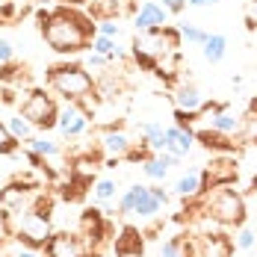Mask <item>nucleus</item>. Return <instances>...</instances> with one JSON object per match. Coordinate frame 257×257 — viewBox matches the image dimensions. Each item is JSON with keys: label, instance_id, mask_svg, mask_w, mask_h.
I'll use <instances>...</instances> for the list:
<instances>
[{"label": "nucleus", "instance_id": "1", "mask_svg": "<svg viewBox=\"0 0 257 257\" xmlns=\"http://www.w3.org/2000/svg\"><path fill=\"white\" fill-rule=\"evenodd\" d=\"M39 27H42L45 45L62 56L89 51L92 39L98 36L92 15L80 12V6H56L51 12L45 9V12H39Z\"/></svg>", "mask_w": 257, "mask_h": 257}, {"label": "nucleus", "instance_id": "2", "mask_svg": "<svg viewBox=\"0 0 257 257\" xmlns=\"http://www.w3.org/2000/svg\"><path fill=\"white\" fill-rule=\"evenodd\" d=\"M45 83L53 95H59L65 103H86L98 95V83L89 74V68L83 62H59V65H51L48 74H45Z\"/></svg>", "mask_w": 257, "mask_h": 257}, {"label": "nucleus", "instance_id": "3", "mask_svg": "<svg viewBox=\"0 0 257 257\" xmlns=\"http://www.w3.org/2000/svg\"><path fill=\"white\" fill-rule=\"evenodd\" d=\"M183 42L180 30L175 27H157V30H148V33H136L133 39V59L139 62V68L145 71H157V65L169 56H175Z\"/></svg>", "mask_w": 257, "mask_h": 257}, {"label": "nucleus", "instance_id": "4", "mask_svg": "<svg viewBox=\"0 0 257 257\" xmlns=\"http://www.w3.org/2000/svg\"><path fill=\"white\" fill-rule=\"evenodd\" d=\"M204 213L222 228H242L245 225V198L233 186H216L201 198Z\"/></svg>", "mask_w": 257, "mask_h": 257}, {"label": "nucleus", "instance_id": "5", "mask_svg": "<svg viewBox=\"0 0 257 257\" xmlns=\"http://www.w3.org/2000/svg\"><path fill=\"white\" fill-rule=\"evenodd\" d=\"M18 112L36 130H42V133L53 130L56 127V118H59V106L53 101V95H48L45 89H30L27 98L21 101V106H18Z\"/></svg>", "mask_w": 257, "mask_h": 257}, {"label": "nucleus", "instance_id": "6", "mask_svg": "<svg viewBox=\"0 0 257 257\" xmlns=\"http://www.w3.org/2000/svg\"><path fill=\"white\" fill-rule=\"evenodd\" d=\"M36 189L39 186L33 180H12V183H6L0 189V210H3V216H18V213H24L27 207H33V201L39 198Z\"/></svg>", "mask_w": 257, "mask_h": 257}, {"label": "nucleus", "instance_id": "7", "mask_svg": "<svg viewBox=\"0 0 257 257\" xmlns=\"http://www.w3.org/2000/svg\"><path fill=\"white\" fill-rule=\"evenodd\" d=\"M42 251H45V257H98L83 242V236L77 231H68V228L53 231Z\"/></svg>", "mask_w": 257, "mask_h": 257}, {"label": "nucleus", "instance_id": "8", "mask_svg": "<svg viewBox=\"0 0 257 257\" xmlns=\"http://www.w3.org/2000/svg\"><path fill=\"white\" fill-rule=\"evenodd\" d=\"M236 175H239V169H236V160L231 154L210 157V163L201 169V195L216 186H233Z\"/></svg>", "mask_w": 257, "mask_h": 257}, {"label": "nucleus", "instance_id": "9", "mask_svg": "<svg viewBox=\"0 0 257 257\" xmlns=\"http://www.w3.org/2000/svg\"><path fill=\"white\" fill-rule=\"evenodd\" d=\"M56 127H59V133H62L65 139H77V136H83V133L89 130V115H86V109H83L80 103H65V106L59 109Z\"/></svg>", "mask_w": 257, "mask_h": 257}, {"label": "nucleus", "instance_id": "10", "mask_svg": "<svg viewBox=\"0 0 257 257\" xmlns=\"http://www.w3.org/2000/svg\"><path fill=\"white\" fill-rule=\"evenodd\" d=\"M169 15H172V12H169L163 3L145 0V3L136 9V15H133V27H136V33H148V30H157V27L169 24Z\"/></svg>", "mask_w": 257, "mask_h": 257}, {"label": "nucleus", "instance_id": "11", "mask_svg": "<svg viewBox=\"0 0 257 257\" xmlns=\"http://www.w3.org/2000/svg\"><path fill=\"white\" fill-rule=\"evenodd\" d=\"M207 127L219 130L225 136H239L245 130V118L233 115L231 109H228V103H210V121H207Z\"/></svg>", "mask_w": 257, "mask_h": 257}, {"label": "nucleus", "instance_id": "12", "mask_svg": "<svg viewBox=\"0 0 257 257\" xmlns=\"http://www.w3.org/2000/svg\"><path fill=\"white\" fill-rule=\"evenodd\" d=\"M98 145H101L103 154H109V160H115V163L124 160L133 151V142H130V136L121 127H106L101 133V142Z\"/></svg>", "mask_w": 257, "mask_h": 257}, {"label": "nucleus", "instance_id": "13", "mask_svg": "<svg viewBox=\"0 0 257 257\" xmlns=\"http://www.w3.org/2000/svg\"><path fill=\"white\" fill-rule=\"evenodd\" d=\"M172 101H175V109L192 112V115H198V112L210 109V103L204 101V95H201V92H198V86H192V83H180V86H175Z\"/></svg>", "mask_w": 257, "mask_h": 257}, {"label": "nucleus", "instance_id": "14", "mask_svg": "<svg viewBox=\"0 0 257 257\" xmlns=\"http://www.w3.org/2000/svg\"><path fill=\"white\" fill-rule=\"evenodd\" d=\"M195 142L207 151H216V154H233L236 151V142H231V136H225V133H219L213 127H198L195 130Z\"/></svg>", "mask_w": 257, "mask_h": 257}, {"label": "nucleus", "instance_id": "15", "mask_svg": "<svg viewBox=\"0 0 257 257\" xmlns=\"http://www.w3.org/2000/svg\"><path fill=\"white\" fill-rule=\"evenodd\" d=\"M130 9H133V3L130 0H92V18H121V15H127Z\"/></svg>", "mask_w": 257, "mask_h": 257}, {"label": "nucleus", "instance_id": "16", "mask_svg": "<svg viewBox=\"0 0 257 257\" xmlns=\"http://www.w3.org/2000/svg\"><path fill=\"white\" fill-rule=\"evenodd\" d=\"M160 207H163V204L157 201L154 189L139 183V192H136V204H133V216H139V219H154L157 213H160Z\"/></svg>", "mask_w": 257, "mask_h": 257}, {"label": "nucleus", "instance_id": "17", "mask_svg": "<svg viewBox=\"0 0 257 257\" xmlns=\"http://www.w3.org/2000/svg\"><path fill=\"white\" fill-rule=\"evenodd\" d=\"M115 257H142V233L136 228H124L115 236Z\"/></svg>", "mask_w": 257, "mask_h": 257}, {"label": "nucleus", "instance_id": "18", "mask_svg": "<svg viewBox=\"0 0 257 257\" xmlns=\"http://www.w3.org/2000/svg\"><path fill=\"white\" fill-rule=\"evenodd\" d=\"M175 195H180V198H195V195H201V169H189L186 175H180L178 180H175Z\"/></svg>", "mask_w": 257, "mask_h": 257}, {"label": "nucleus", "instance_id": "19", "mask_svg": "<svg viewBox=\"0 0 257 257\" xmlns=\"http://www.w3.org/2000/svg\"><path fill=\"white\" fill-rule=\"evenodd\" d=\"M201 53H204V59L210 62V65H219V62L225 59V53H228V36H222V33H210L207 42L201 45Z\"/></svg>", "mask_w": 257, "mask_h": 257}, {"label": "nucleus", "instance_id": "20", "mask_svg": "<svg viewBox=\"0 0 257 257\" xmlns=\"http://www.w3.org/2000/svg\"><path fill=\"white\" fill-rule=\"evenodd\" d=\"M115 192H118V183L112 178H103L95 183V192H92V198H95V204L103 207V213H115L112 207H109V201H115Z\"/></svg>", "mask_w": 257, "mask_h": 257}, {"label": "nucleus", "instance_id": "21", "mask_svg": "<svg viewBox=\"0 0 257 257\" xmlns=\"http://www.w3.org/2000/svg\"><path fill=\"white\" fill-rule=\"evenodd\" d=\"M6 127H9V133H12V136H15L18 142H30V139L36 136V127H33L30 121H27L21 112H15V115H12V118L6 121Z\"/></svg>", "mask_w": 257, "mask_h": 257}, {"label": "nucleus", "instance_id": "22", "mask_svg": "<svg viewBox=\"0 0 257 257\" xmlns=\"http://www.w3.org/2000/svg\"><path fill=\"white\" fill-rule=\"evenodd\" d=\"M27 148H30L33 154L45 157V160H48V157H56L59 151H62V148H59V145H56L53 139H45V136H33V139L27 142Z\"/></svg>", "mask_w": 257, "mask_h": 257}, {"label": "nucleus", "instance_id": "23", "mask_svg": "<svg viewBox=\"0 0 257 257\" xmlns=\"http://www.w3.org/2000/svg\"><path fill=\"white\" fill-rule=\"evenodd\" d=\"M142 172H145V178L151 180H166V175H169V166H166V160L160 154L148 157L145 163H142Z\"/></svg>", "mask_w": 257, "mask_h": 257}, {"label": "nucleus", "instance_id": "24", "mask_svg": "<svg viewBox=\"0 0 257 257\" xmlns=\"http://www.w3.org/2000/svg\"><path fill=\"white\" fill-rule=\"evenodd\" d=\"M18 139L9 133V127H6V121H0V157H15L18 154Z\"/></svg>", "mask_w": 257, "mask_h": 257}, {"label": "nucleus", "instance_id": "25", "mask_svg": "<svg viewBox=\"0 0 257 257\" xmlns=\"http://www.w3.org/2000/svg\"><path fill=\"white\" fill-rule=\"evenodd\" d=\"M160 257H186V236H172L160 245Z\"/></svg>", "mask_w": 257, "mask_h": 257}, {"label": "nucleus", "instance_id": "26", "mask_svg": "<svg viewBox=\"0 0 257 257\" xmlns=\"http://www.w3.org/2000/svg\"><path fill=\"white\" fill-rule=\"evenodd\" d=\"M89 51L101 53V56H109V59H115V56H118V51H115V39H106V36H95Z\"/></svg>", "mask_w": 257, "mask_h": 257}, {"label": "nucleus", "instance_id": "27", "mask_svg": "<svg viewBox=\"0 0 257 257\" xmlns=\"http://www.w3.org/2000/svg\"><path fill=\"white\" fill-rule=\"evenodd\" d=\"M180 36H183L186 45H204L210 33H204L201 27H195V24H180Z\"/></svg>", "mask_w": 257, "mask_h": 257}, {"label": "nucleus", "instance_id": "28", "mask_svg": "<svg viewBox=\"0 0 257 257\" xmlns=\"http://www.w3.org/2000/svg\"><path fill=\"white\" fill-rule=\"evenodd\" d=\"M136 192H139V183L127 186L118 198V216H133V204H136Z\"/></svg>", "mask_w": 257, "mask_h": 257}, {"label": "nucleus", "instance_id": "29", "mask_svg": "<svg viewBox=\"0 0 257 257\" xmlns=\"http://www.w3.org/2000/svg\"><path fill=\"white\" fill-rule=\"evenodd\" d=\"M98 36L118 39V36H121V24H118L115 18H103V21H98Z\"/></svg>", "mask_w": 257, "mask_h": 257}, {"label": "nucleus", "instance_id": "30", "mask_svg": "<svg viewBox=\"0 0 257 257\" xmlns=\"http://www.w3.org/2000/svg\"><path fill=\"white\" fill-rule=\"evenodd\" d=\"M83 65H86L89 71H92V68H95V71H103V68L109 65V56H101V53H92V51H89V56L83 59Z\"/></svg>", "mask_w": 257, "mask_h": 257}, {"label": "nucleus", "instance_id": "31", "mask_svg": "<svg viewBox=\"0 0 257 257\" xmlns=\"http://www.w3.org/2000/svg\"><path fill=\"white\" fill-rule=\"evenodd\" d=\"M254 242H257L254 231H248V228H239V233H236V248L248 251V248H254Z\"/></svg>", "mask_w": 257, "mask_h": 257}, {"label": "nucleus", "instance_id": "32", "mask_svg": "<svg viewBox=\"0 0 257 257\" xmlns=\"http://www.w3.org/2000/svg\"><path fill=\"white\" fill-rule=\"evenodd\" d=\"M15 15H18L15 3H12V0H6V3L0 6V24H12V21H15Z\"/></svg>", "mask_w": 257, "mask_h": 257}, {"label": "nucleus", "instance_id": "33", "mask_svg": "<svg viewBox=\"0 0 257 257\" xmlns=\"http://www.w3.org/2000/svg\"><path fill=\"white\" fill-rule=\"evenodd\" d=\"M245 27L257 30V0H245Z\"/></svg>", "mask_w": 257, "mask_h": 257}, {"label": "nucleus", "instance_id": "34", "mask_svg": "<svg viewBox=\"0 0 257 257\" xmlns=\"http://www.w3.org/2000/svg\"><path fill=\"white\" fill-rule=\"evenodd\" d=\"M12 59H15V48H12V42L0 39V65H9Z\"/></svg>", "mask_w": 257, "mask_h": 257}, {"label": "nucleus", "instance_id": "35", "mask_svg": "<svg viewBox=\"0 0 257 257\" xmlns=\"http://www.w3.org/2000/svg\"><path fill=\"white\" fill-rule=\"evenodd\" d=\"M163 6H166L172 15H180V12L186 9V0H163Z\"/></svg>", "mask_w": 257, "mask_h": 257}, {"label": "nucleus", "instance_id": "36", "mask_svg": "<svg viewBox=\"0 0 257 257\" xmlns=\"http://www.w3.org/2000/svg\"><path fill=\"white\" fill-rule=\"evenodd\" d=\"M219 0H186V6H195V9H204V6H216Z\"/></svg>", "mask_w": 257, "mask_h": 257}, {"label": "nucleus", "instance_id": "37", "mask_svg": "<svg viewBox=\"0 0 257 257\" xmlns=\"http://www.w3.org/2000/svg\"><path fill=\"white\" fill-rule=\"evenodd\" d=\"M151 189H154V195H157V201H160V204H166V201H169V192H166L163 186H151Z\"/></svg>", "mask_w": 257, "mask_h": 257}, {"label": "nucleus", "instance_id": "38", "mask_svg": "<svg viewBox=\"0 0 257 257\" xmlns=\"http://www.w3.org/2000/svg\"><path fill=\"white\" fill-rule=\"evenodd\" d=\"M15 257H39V251H36V248H27V245H21Z\"/></svg>", "mask_w": 257, "mask_h": 257}, {"label": "nucleus", "instance_id": "39", "mask_svg": "<svg viewBox=\"0 0 257 257\" xmlns=\"http://www.w3.org/2000/svg\"><path fill=\"white\" fill-rule=\"evenodd\" d=\"M245 118H254L257 121V98H251V103H248V115Z\"/></svg>", "mask_w": 257, "mask_h": 257}, {"label": "nucleus", "instance_id": "40", "mask_svg": "<svg viewBox=\"0 0 257 257\" xmlns=\"http://www.w3.org/2000/svg\"><path fill=\"white\" fill-rule=\"evenodd\" d=\"M59 6H83V3H89V0H56Z\"/></svg>", "mask_w": 257, "mask_h": 257}, {"label": "nucleus", "instance_id": "41", "mask_svg": "<svg viewBox=\"0 0 257 257\" xmlns=\"http://www.w3.org/2000/svg\"><path fill=\"white\" fill-rule=\"evenodd\" d=\"M3 3H6V0H0V6H3Z\"/></svg>", "mask_w": 257, "mask_h": 257}, {"label": "nucleus", "instance_id": "42", "mask_svg": "<svg viewBox=\"0 0 257 257\" xmlns=\"http://www.w3.org/2000/svg\"><path fill=\"white\" fill-rule=\"evenodd\" d=\"M0 257H6V254H3V251H0Z\"/></svg>", "mask_w": 257, "mask_h": 257}]
</instances>
